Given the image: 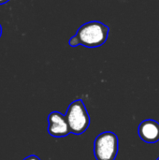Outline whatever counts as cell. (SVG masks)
Returning <instances> with one entry per match:
<instances>
[{"mask_svg": "<svg viewBox=\"0 0 159 160\" xmlns=\"http://www.w3.org/2000/svg\"><path fill=\"white\" fill-rule=\"evenodd\" d=\"M23 160H40V158H37V156L32 155V156H29V157L25 158Z\"/></svg>", "mask_w": 159, "mask_h": 160, "instance_id": "cell-7", "label": "cell"}, {"mask_svg": "<svg viewBox=\"0 0 159 160\" xmlns=\"http://www.w3.org/2000/svg\"><path fill=\"white\" fill-rule=\"evenodd\" d=\"M118 137L111 131L99 134L94 142V154L97 160H115L118 154Z\"/></svg>", "mask_w": 159, "mask_h": 160, "instance_id": "cell-3", "label": "cell"}, {"mask_svg": "<svg viewBox=\"0 0 159 160\" xmlns=\"http://www.w3.org/2000/svg\"><path fill=\"white\" fill-rule=\"evenodd\" d=\"M70 132L75 135L84 133L90 125V116L82 99H76L67 108L66 113Z\"/></svg>", "mask_w": 159, "mask_h": 160, "instance_id": "cell-2", "label": "cell"}, {"mask_svg": "<svg viewBox=\"0 0 159 160\" xmlns=\"http://www.w3.org/2000/svg\"><path fill=\"white\" fill-rule=\"evenodd\" d=\"M109 27L98 21H91L82 24L77 32L81 44L87 48L102 46L108 39Z\"/></svg>", "mask_w": 159, "mask_h": 160, "instance_id": "cell-1", "label": "cell"}, {"mask_svg": "<svg viewBox=\"0 0 159 160\" xmlns=\"http://www.w3.org/2000/svg\"><path fill=\"white\" fill-rule=\"evenodd\" d=\"M157 160H159V158H157Z\"/></svg>", "mask_w": 159, "mask_h": 160, "instance_id": "cell-10", "label": "cell"}, {"mask_svg": "<svg viewBox=\"0 0 159 160\" xmlns=\"http://www.w3.org/2000/svg\"><path fill=\"white\" fill-rule=\"evenodd\" d=\"M140 138L147 143H155L159 141V123L153 119L142 121L139 127Z\"/></svg>", "mask_w": 159, "mask_h": 160, "instance_id": "cell-5", "label": "cell"}, {"mask_svg": "<svg viewBox=\"0 0 159 160\" xmlns=\"http://www.w3.org/2000/svg\"><path fill=\"white\" fill-rule=\"evenodd\" d=\"M9 0H0V5H3V4H6V3H7Z\"/></svg>", "mask_w": 159, "mask_h": 160, "instance_id": "cell-8", "label": "cell"}, {"mask_svg": "<svg viewBox=\"0 0 159 160\" xmlns=\"http://www.w3.org/2000/svg\"><path fill=\"white\" fill-rule=\"evenodd\" d=\"M1 35H2V26L0 24V37H1Z\"/></svg>", "mask_w": 159, "mask_h": 160, "instance_id": "cell-9", "label": "cell"}, {"mask_svg": "<svg viewBox=\"0 0 159 160\" xmlns=\"http://www.w3.org/2000/svg\"><path fill=\"white\" fill-rule=\"evenodd\" d=\"M69 45H70L71 47H77V46H79V45H82V44H81L80 38H79L77 35L73 36V37L70 38V40H69Z\"/></svg>", "mask_w": 159, "mask_h": 160, "instance_id": "cell-6", "label": "cell"}, {"mask_svg": "<svg viewBox=\"0 0 159 160\" xmlns=\"http://www.w3.org/2000/svg\"><path fill=\"white\" fill-rule=\"evenodd\" d=\"M48 132L55 138L67 136L70 132L66 115L59 112H52L48 116Z\"/></svg>", "mask_w": 159, "mask_h": 160, "instance_id": "cell-4", "label": "cell"}]
</instances>
